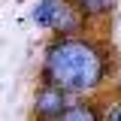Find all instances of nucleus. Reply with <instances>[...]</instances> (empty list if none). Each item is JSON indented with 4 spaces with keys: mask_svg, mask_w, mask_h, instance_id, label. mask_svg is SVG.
Listing matches in <instances>:
<instances>
[{
    "mask_svg": "<svg viewBox=\"0 0 121 121\" xmlns=\"http://www.w3.org/2000/svg\"><path fill=\"white\" fill-rule=\"evenodd\" d=\"M103 70V55L85 39H58L45 52V82L64 94L97 88Z\"/></svg>",
    "mask_w": 121,
    "mask_h": 121,
    "instance_id": "obj_1",
    "label": "nucleus"
},
{
    "mask_svg": "<svg viewBox=\"0 0 121 121\" xmlns=\"http://www.w3.org/2000/svg\"><path fill=\"white\" fill-rule=\"evenodd\" d=\"M33 21L39 27H58L60 33H73L76 30V15L60 3V0H43L33 6Z\"/></svg>",
    "mask_w": 121,
    "mask_h": 121,
    "instance_id": "obj_2",
    "label": "nucleus"
},
{
    "mask_svg": "<svg viewBox=\"0 0 121 121\" xmlns=\"http://www.w3.org/2000/svg\"><path fill=\"white\" fill-rule=\"evenodd\" d=\"M36 112L39 115H45V118H58V115H64L67 109H64V91L58 88H43L39 91V97H36Z\"/></svg>",
    "mask_w": 121,
    "mask_h": 121,
    "instance_id": "obj_3",
    "label": "nucleus"
},
{
    "mask_svg": "<svg viewBox=\"0 0 121 121\" xmlns=\"http://www.w3.org/2000/svg\"><path fill=\"white\" fill-rule=\"evenodd\" d=\"M52 121H97V112L91 106H70L64 115H58V118H52Z\"/></svg>",
    "mask_w": 121,
    "mask_h": 121,
    "instance_id": "obj_4",
    "label": "nucleus"
},
{
    "mask_svg": "<svg viewBox=\"0 0 121 121\" xmlns=\"http://www.w3.org/2000/svg\"><path fill=\"white\" fill-rule=\"evenodd\" d=\"M76 3H79L82 12H88V15H103V12H109L118 0H76Z\"/></svg>",
    "mask_w": 121,
    "mask_h": 121,
    "instance_id": "obj_5",
    "label": "nucleus"
},
{
    "mask_svg": "<svg viewBox=\"0 0 121 121\" xmlns=\"http://www.w3.org/2000/svg\"><path fill=\"white\" fill-rule=\"evenodd\" d=\"M109 121H121V103L115 106V109H112V112H109Z\"/></svg>",
    "mask_w": 121,
    "mask_h": 121,
    "instance_id": "obj_6",
    "label": "nucleus"
}]
</instances>
